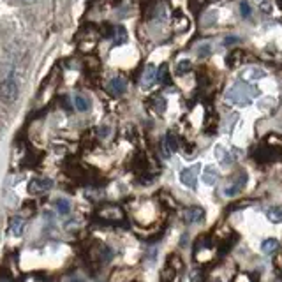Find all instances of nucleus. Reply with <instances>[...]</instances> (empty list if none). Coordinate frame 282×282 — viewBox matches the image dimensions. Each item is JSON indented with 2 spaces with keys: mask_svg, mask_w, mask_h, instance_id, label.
<instances>
[{
  "mask_svg": "<svg viewBox=\"0 0 282 282\" xmlns=\"http://www.w3.org/2000/svg\"><path fill=\"white\" fill-rule=\"evenodd\" d=\"M9 229L14 236H21L23 235V229H25V219L23 217H13L9 222Z\"/></svg>",
  "mask_w": 282,
  "mask_h": 282,
  "instance_id": "obj_13",
  "label": "nucleus"
},
{
  "mask_svg": "<svg viewBox=\"0 0 282 282\" xmlns=\"http://www.w3.org/2000/svg\"><path fill=\"white\" fill-rule=\"evenodd\" d=\"M267 217L273 224H280L282 222V206H272L267 210Z\"/></svg>",
  "mask_w": 282,
  "mask_h": 282,
  "instance_id": "obj_15",
  "label": "nucleus"
},
{
  "mask_svg": "<svg viewBox=\"0 0 282 282\" xmlns=\"http://www.w3.org/2000/svg\"><path fill=\"white\" fill-rule=\"evenodd\" d=\"M21 2H25V4H34L35 0H21Z\"/></svg>",
  "mask_w": 282,
  "mask_h": 282,
  "instance_id": "obj_22",
  "label": "nucleus"
},
{
  "mask_svg": "<svg viewBox=\"0 0 282 282\" xmlns=\"http://www.w3.org/2000/svg\"><path fill=\"white\" fill-rule=\"evenodd\" d=\"M217 282H221V280H217Z\"/></svg>",
  "mask_w": 282,
  "mask_h": 282,
  "instance_id": "obj_23",
  "label": "nucleus"
},
{
  "mask_svg": "<svg viewBox=\"0 0 282 282\" xmlns=\"http://www.w3.org/2000/svg\"><path fill=\"white\" fill-rule=\"evenodd\" d=\"M257 90L251 86L245 81H238L235 85H231L226 92V101L229 104H235L238 108H245V106L252 104V101L256 99Z\"/></svg>",
  "mask_w": 282,
  "mask_h": 282,
  "instance_id": "obj_1",
  "label": "nucleus"
},
{
  "mask_svg": "<svg viewBox=\"0 0 282 282\" xmlns=\"http://www.w3.org/2000/svg\"><path fill=\"white\" fill-rule=\"evenodd\" d=\"M203 184L208 185V187H212V185L217 184V180H219V169L215 168V166H206L203 169Z\"/></svg>",
  "mask_w": 282,
  "mask_h": 282,
  "instance_id": "obj_10",
  "label": "nucleus"
},
{
  "mask_svg": "<svg viewBox=\"0 0 282 282\" xmlns=\"http://www.w3.org/2000/svg\"><path fill=\"white\" fill-rule=\"evenodd\" d=\"M240 14H242V18H251V14H252V9H251V6H249V2H240Z\"/></svg>",
  "mask_w": 282,
  "mask_h": 282,
  "instance_id": "obj_18",
  "label": "nucleus"
},
{
  "mask_svg": "<svg viewBox=\"0 0 282 282\" xmlns=\"http://www.w3.org/2000/svg\"><path fill=\"white\" fill-rule=\"evenodd\" d=\"M108 90L113 95H122V94H125V90H127V81L124 78H113V79H110V83H108Z\"/></svg>",
  "mask_w": 282,
  "mask_h": 282,
  "instance_id": "obj_11",
  "label": "nucleus"
},
{
  "mask_svg": "<svg viewBox=\"0 0 282 282\" xmlns=\"http://www.w3.org/2000/svg\"><path fill=\"white\" fill-rule=\"evenodd\" d=\"M184 219L189 224H196V222H201L205 219V210L201 206H190L184 212Z\"/></svg>",
  "mask_w": 282,
  "mask_h": 282,
  "instance_id": "obj_7",
  "label": "nucleus"
},
{
  "mask_svg": "<svg viewBox=\"0 0 282 282\" xmlns=\"http://www.w3.org/2000/svg\"><path fill=\"white\" fill-rule=\"evenodd\" d=\"M178 148V141L177 138H175L173 133H168L164 136V140H162V154H164V157H171L175 152H177Z\"/></svg>",
  "mask_w": 282,
  "mask_h": 282,
  "instance_id": "obj_6",
  "label": "nucleus"
},
{
  "mask_svg": "<svg viewBox=\"0 0 282 282\" xmlns=\"http://www.w3.org/2000/svg\"><path fill=\"white\" fill-rule=\"evenodd\" d=\"M51 187H53V180H51V178H46V177L32 178V180L29 182V192L30 194H45Z\"/></svg>",
  "mask_w": 282,
  "mask_h": 282,
  "instance_id": "obj_4",
  "label": "nucleus"
},
{
  "mask_svg": "<svg viewBox=\"0 0 282 282\" xmlns=\"http://www.w3.org/2000/svg\"><path fill=\"white\" fill-rule=\"evenodd\" d=\"M74 106H76L78 111H89V108H90V101L85 97V95L78 94L76 97H74Z\"/></svg>",
  "mask_w": 282,
  "mask_h": 282,
  "instance_id": "obj_16",
  "label": "nucleus"
},
{
  "mask_svg": "<svg viewBox=\"0 0 282 282\" xmlns=\"http://www.w3.org/2000/svg\"><path fill=\"white\" fill-rule=\"evenodd\" d=\"M213 154H215V159L221 162V166H229L233 162V157L231 154H229V150H226V146L222 145H215V150H213Z\"/></svg>",
  "mask_w": 282,
  "mask_h": 282,
  "instance_id": "obj_12",
  "label": "nucleus"
},
{
  "mask_svg": "<svg viewBox=\"0 0 282 282\" xmlns=\"http://www.w3.org/2000/svg\"><path fill=\"white\" fill-rule=\"evenodd\" d=\"M19 95V85L14 76H7L0 83V101L4 104H13Z\"/></svg>",
  "mask_w": 282,
  "mask_h": 282,
  "instance_id": "obj_2",
  "label": "nucleus"
},
{
  "mask_svg": "<svg viewBox=\"0 0 282 282\" xmlns=\"http://www.w3.org/2000/svg\"><path fill=\"white\" fill-rule=\"evenodd\" d=\"M245 184H247V175L242 173V175H240V178H238L236 182H233L231 185H228V187L224 189V196H228V198L236 196V194L245 187Z\"/></svg>",
  "mask_w": 282,
  "mask_h": 282,
  "instance_id": "obj_9",
  "label": "nucleus"
},
{
  "mask_svg": "<svg viewBox=\"0 0 282 282\" xmlns=\"http://www.w3.org/2000/svg\"><path fill=\"white\" fill-rule=\"evenodd\" d=\"M235 42H238V37H233V35H231V37L226 39L224 45H226V46H229V45H235Z\"/></svg>",
  "mask_w": 282,
  "mask_h": 282,
  "instance_id": "obj_20",
  "label": "nucleus"
},
{
  "mask_svg": "<svg viewBox=\"0 0 282 282\" xmlns=\"http://www.w3.org/2000/svg\"><path fill=\"white\" fill-rule=\"evenodd\" d=\"M55 208H57V212L60 213V215H67V213L71 212V203L67 200H63V198H58V200L55 201Z\"/></svg>",
  "mask_w": 282,
  "mask_h": 282,
  "instance_id": "obj_17",
  "label": "nucleus"
},
{
  "mask_svg": "<svg viewBox=\"0 0 282 282\" xmlns=\"http://www.w3.org/2000/svg\"><path fill=\"white\" fill-rule=\"evenodd\" d=\"M261 251L265 254H268V256L275 254L279 251V240H277V238H267V240L261 244Z\"/></svg>",
  "mask_w": 282,
  "mask_h": 282,
  "instance_id": "obj_14",
  "label": "nucleus"
},
{
  "mask_svg": "<svg viewBox=\"0 0 282 282\" xmlns=\"http://www.w3.org/2000/svg\"><path fill=\"white\" fill-rule=\"evenodd\" d=\"M261 9H263L265 13H270V4H261Z\"/></svg>",
  "mask_w": 282,
  "mask_h": 282,
  "instance_id": "obj_21",
  "label": "nucleus"
},
{
  "mask_svg": "<svg viewBox=\"0 0 282 282\" xmlns=\"http://www.w3.org/2000/svg\"><path fill=\"white\" fill-rule=\"evenodd\" d=\"M156 81H157V69H156V66H146V69H145V73H143V76H141V85H143V89H150L152 85H156Z\"/></svg>",
  "mask_w": 282,
  "mask_h": 282,
  "instance_id": "obj_8",
  "label": "nucleus"
},
{
  "mask_svg": "<svg viewBox=\"0 0 282 282\" xmlns=\"http://www.w3.org/2000/svg\"><path fill=\"white\" fill-rule=\"evenodd\" d=\"M265 76H267V71L261 69V67H257V66L247 67V69H244V71H242V74H240L242 81H245V83L259 81V79H263Z\"/></svg>",
  "mask_w": 282,
  "mask_h": 282,
  "instance_id": "obj_5",
  "label": "nucleus"
},
{
  "mask_svg": "<svg viewBox=\"0 0 282 282\" xmlns=\"http://www.w3.org/2000/svg\"><path fill=\"white\" fill-rule=\"evenodd\" d=\"M201 164L196 162V164L189 166V168H184L180 171V182L182 185H185L187 189H196L198 187V175H200Z\"/></svg>",
  "mask_w": 282,
  "mask_h": 282,
  "instance_id": "obj_3",
  "label": "nucleus"
},
{
  "mask_svg": "<svg viewBox=\"0 0 282 282\" xmlns=\"http://www.w3.org/2000/svg\"><path fill=\"white\" fill-rule=\"evenodd\" d=\"M190 71V60H180L177 63V73L178 74H185Z\"/></svg>",
  "mask_w": 282,
  "mask_h": 282,
  "instance_id": "obj_19",
  "label": "nucleus"
}]
</instances>
